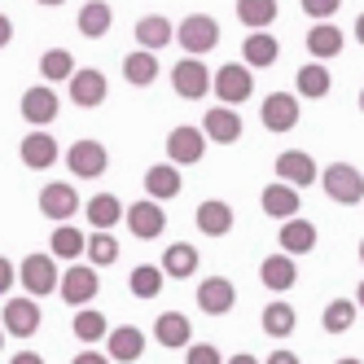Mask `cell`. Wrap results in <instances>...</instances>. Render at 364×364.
Instances as JSON below:
<instances>
[{"mask_svg": "<svg viewBox=\"0 0 364 364\" xmlns=\"http://www.w3.org/2000/svg\"><path fill=\"white\" fill-rule=\"evenodd\" d=\"M224 364H259V360H255V355H246V351H242V355H232V360H224Z\"/></svg>", "mask_w": 364, "mask_h": 364, "instance_id": "49", "label": "cell"}, {"mask_svg": "<svg viewBox=\"0 0 364 364\" xmlns=\"http://www.w3.org/2000/svg\"><path fill=\"white\" fill-rule=\"evenodd\" d=\"M66 167H70V176H80V180H97L101 171L110 167V154H106L101 141H75L66 149Z\"/></svg>", "mask_w": 364, "mask_h": 364, "instance_id": "7", "label": "cell"}, {"mask_svg": "<svg viewBox=\"0 0 364 364\" xmlns=\"http://www.w3.org/2000/svg\"><path fill=\"white\" fill-rule=\"evenodd\" d=\"M40 5H62V0H40Z\"/></svg>", "mask_w": 364, "mask_h": 364, "instance_id": "53", "label": "cell"}, {"mask_svg": "<svg viewBox=\"0 0 364 364\" xmlns=\"http://www.w3.org/2000/svg\"><path fill=\"white\" fill-rule=\"evenodd\" d=\"M303 5V14H311L316 22H329L333 14H338V5H343V0H299Z\"/></svg>", "mask_w": 364, "mask_h": 364, "instance_id": "43", "label": "cell"}, {"mask_svg": "<svg viewBox=\"0 0 364 364\" xmlns=\"http://www.w3.org/2000/svg\"><path fill=\"white\" fill-rule=\"evenodd\" d=\"M355 40H360V44H364V14H360V18H355Z\"/></svg>", "mask_w": 364, "mask_h": 364, "instance_id": "50", "label": "cell"}, {"mask_svg": "<svg viewBox=\"0 0 364 364\" xmlns=\"http://www.w3.org/2000/svg\"><path fill=\"white\" fill-rule=\"evenodd\" d=\"M360 110H364V88H360Z\"/></svg>", "mask_w": 364, "mask_h": 364, "instance_id": "54", "label": "cell"}, {"mask_svg": "<svg viewBox=\"0 0 364 364\" xmlns=\"http://www.w3.org/2000/svg\"><path fill=\"white\" fill-rule=\"evenodd\" d=\"M18 277H22V290H27V294H53L58 281H62L58 259H48V255H27Z\"/></svg>", "mask_w": 364, "mask_h": 364, "instance_id": "8", "label": "cell"}, {"mask_svg": "<svg viewBox=\"0 0 364 364\" xmlns=\"http://www.w3.org/2000/svg\"><path fill=\"white\" fill-rule=\"evenodd\" d=\"M171 40H176V27H171L163 14H145V18L136 22V44H141V48H149V53L167 48Z\"/></svg>", "mask_w": 364, "mask_h": 364, "instance_id": "23", "label": "cell"}, {"mask_svg": "<svg viewBox=\"0 0 364 364\" xmlns=\"http://www.w3.org/2000/svg\"><path fill=\"white\" fill-rule=\"evenodd\" d=\"M333 364H360V360L355 355H343V360H333Z\"/></svg>", "mask_w": 364, "mask_h": 364, "instance_id": "52", "label": "cell"}, {"mask_svg": "<svg viewBox=\"0 0 364 364\" xmlns=\"http://www.w3.org/2000/svg\"><path fill=\"white\" fill-rule=\"evenodd\" d=\"M206 154V136H202V127H189V123H180L167 132V163L171 167H189L198 163Z\"/></svg>", "mask_w": 364, "mask_h": 364, "instance_id": "6", "label": "cell"}, {"mask_svg": "<svg viewBox=\"0 0 364 364\" xmlns=\"http://www.w3.org/2000/svg\"><path fill=\"white\" fill-rule=\"evenodd\" d=\"M40 329V303L36 299H9L5 303V333H14V338H31Z\"/></svg>", "mask_w": 364, "mask_h": 364, "instance_id": "16", "label": "cell"}, {"mask_svg": "<svg viewBox=\"0 0 364 364\" xmlns=\"http://www.w3.org/2000/svg\"><path fill=\"white\" fill-rule=\"evenodd\" d=\"M123 220H127V228H132L141 242H154V237H159V232L167 228V215H163V206L154 202V198L132 202V206L123 211Z\"/></svg>", "mask_w": 364, "mask_h": 364, "instance_id": "9", "label": "cell"}, {"mask_svg": "<svg viewBox=\"0 0 364 364\" xmlns=\"http://www.w3.org/2000/svg\"><path fill=\"white\" fill-rule=\"evenodd\" d=\"M18 149H22V163H27L31 171H44V167H53V163H58V141L48 136V132H40V127H36L31 136H22Z\"/></svg>", "mask_w": 364, "mask_h": 364, "instance_id": "20", "label": "cell"}, {"mask_svg": "<svg viewBox=\"0 0 364 364\" xmlns=\"http://www.w3.org/2000/svg\"><path fill=\"white\" fill-rule=\"evenodd\" d=\"M343 40H347V36L338 31L333 22H316V27L307 31V53L316 58V62H329V58L343 53Z\"/></svg>", "mask_w": 364, "mask_h": 364, "instance_id": "24", "label": "cell"}, {"mask_svg": "<svg viewBox=\"0 0 364 364\" xmlns=\"http://www.w3.org/2000/svg\"><path fill=\"white\" fill-rule=\"evenodd\" d=\"M268 364H299V355H294V351H272Z\"/></svg>", "mask_w": 364, "mask_h": 364, "instance_id": "47", "label": "cell"}, {"mask_svg": "<svg viewBox=\"0 0 364 364\" xmlns=\"http://www.w3.org/2000/svg\"><path fill=\"white\" fill-rule=\"evenodd\" d=\"M237 18L250 31H268L277 22V0H237Z\"/></svg>", "mask_w": 364, "mask_h": 364, "instance_id": "34", "label": "cell"}, {"mask_svg": "<svg viewBox=\"0 0 364 364\" xmlns=\"http://www.w3.org/2000/svg\"><path fill=\"white\" fill-rule=\"evenodd\" d=\"M355 307H364V281L355 285Z\"/></svg>", "mask_w": 364, "mask_h": 364, "instance_id": "51", "label": "cell"}, {"mask_svg": "<svg viewBox=\"0 0 364 364\" xmlns=\"http://www.w3.org/2000/svg\"><path fill=\"white\" fill-rule=\"evenodd\" d=\"M106 338H110V360H119V364H132V360H141V351H145V333H141L136 325H119V329H110Z\"/></svg>", "mask_w": 364, "mask_h": 364, "instance_id": "26", "label": "cell"}, {"mask_svg": "<svg viewBox=\"0 0 364 364\" xmlns=\"http://www.w3.org/2000/svg\"><path fill=\"white\" fill-rule=\"evenodd\" d=\"M84 255L92 259V268L114 264V259H119V242H114V232H92L88 246H84Z\"/></svg>", "mask_w": 364, "mask_h": 364, "instance_id": "40", "label": "cell"}, {"mask_svg": "<svg viewBox=\"0 0 364 364\" xmlns=\"http://www.w3.org/2000/svg\"><path fill=\"white\" fill-rule=\"evenodd\" d=\"M154 338H159V347H189L193 325H189L185 311H163V316L154 321Z\"/></svg>", "mask_w": 364, "mask_h": 364, "instance_id": "19", "label": "cell"}, {"mask_svg": "<svg viewBox=\"0 0 364 364\" xmlns=\"http://www.w3.org/2000/svg\"><path fill=\"white\" fill-rule=\"evenodd\" d=\"M123 80L132 88H149L159 80V53H149V48H136V53L123 58Z\"/></svg>", "mask_w": 364, "mask_h": 364, "instance_id": "25", "label": "cell"}, {"mask_svg": "<svg viewBox=\"0 0 364 364\" xmlns=\"http://www.w3.org/2000/svg\"><path fill=\"white\" fill-rule=\"evenodd\" d=\"M9 364H44V360H40V355H36V351H18V355H14V360H9Z\"/></svg>", "mask_w": 364, "mask_h": 364, "instance_id": "48", "label": "cell"}, {"mask_svg": "<svg viewBox=\"0 0 364 364\" xmlns=\"http://www.w3.org/2000/svg\"><path fill=\"white\" fill-rule=\"evenodd\" d=\"M202 136H206V141H215V145L242 141V119H237V110H232V106L206 110V114H202Z\"/></svg>", "mask_w": 364, "mask_h": 364, "instance_id": "14", "label": "cell"}, {"mask_svg": "<svg viewBox=\"0 0 364 364\" xmlns=\"http://www.w3.org/2000/svg\"><path fill=\"white\" fill-rule=\"evenodd\" d=\"M70 101H75V106H80V110H97L101 106V101H106V75H101V70H75L70 75Z\"/></svg>", "mask_w": 364, "mask_h": 364, "instance_id": "15", "label": "cell"}, {"mask_svg": "<svg viewBox=\"0 0 364 364\" xmlns=\"http://www.w3.org/2000/svg\"><path fill=\"white\" fill-rule=\"evenodd\" d=\"M259 281H264L272 294H285L299 281V264H294L290 255H268L264 264H259Z\"/></svg>", "mask_w": 364, "mask_h": 364, "instance_id": "18", "label": "cell"}, {"mask_svg": "<svg viewBox=\"0 0 364 364\" xmlns=\"http://www.w3.org/2000/svg\"><path fill=\"white\" fill-rule=\"evenodd\" d=\"M321 171H316V159H311L307 149H290V154H281L277 159V180L281 185H290V189H303V185H311Z\"/></svg>", "mask_w": 364, "mask_h": 364, "instance_id": "11", "label": "cell"}, {"mask_svg": "<svg viewBox=\"0 0 364 364\" xmlns=\"http://www.w3.org/2000/svg\"><path fill=\"white\" fill-rule=\"evenodd\" d=\"M114 27V9L106 5V0H88V5L80 9V36L84 40H101Z\"/></svg>", "mask_w": 364, "mask_h": 364, "instance_id": "30", "label": "cell"}, {"mask_svg": "<svg viewBox=\"0 0 364 364\" xmlns=\"http://www.w3.org/2000/svg\"><path fill=\"white\" fill-rule=\"evenodd\" d=\"M18 110H22V119H27V123L44 127V123H53V119H58V92L48 88V84H36V88L22 92Z\"/></svg>", "mask_w": 364, "mask_h": 364, "instance_id": "13", "label": "cell"}, {"mask_svg": "<svg viewBox=\"0 0 364 364\" xmlns=\"http://www.w3.org/2000/svg\"><path fill=\"white\" fill-rule=\"evenodd\" d=\"M259 119H264L268 132H290V127H299V97H290V92H268L264 106H259Z\"/></svg>", "mask_w": 364, "mask_h": 364, "instance_id": "10", "label": "cell"}, {"mask_svg": "<svg viewBox=\"0 0 364 364\" xmlns=\"http://www.w3.org/2000/svg\"><path fill=\"white\" fill-rule=\"evenodd\" d=\"M84 211H88V224H92L97 232H110V228L123 220V211H127V206H123L114 193H97V198L84 206Z\"/></svg>", "mask_w": 364, "mask_h": 364, "instance_id": "31", "label": "cell"}, {"mask_svg": "<svg viewBox=\"0 0 364 364\" xmlns=\"http://www.w3.org/2000/svg\"><path fill=\"white\" fill-rule=\"evenodd\" d=\"M0 347H5V329H0Z\"/></svg>", "mask_w": 364, "mask_h": 364, "instance_id": "56", "label": "cell"}, {"mask_svg": "<svg viewBox=\"0 0 364 364\" xmlns=\"http://www.w3.org/2000/svg\"><path fill=\"white\" fill-rule=\"evenodd\" d=\"M259 206H264V215H272V220H294L299 215V189H290V185H268L264 189V198H259Z\"/></svg>", "mask_w": 364, "mask_h": 364, "instance_id": "21", "label": "cell"}, {"mask_svg": "<svg viewBox=\"0 0 364 364\" xmlns=\"http://www.w3.org/2000/svg\"><path fill=\"white\" fill-rule=\"evenodd\" d=\"M277 53H281V44H277L268 31H250V36L242 40V62H246L250 70L272 66V62H277Z\"/></svg>", "mask_w": 364, "mask_h": 364, "instance_id": "28", "label": "cell"}, {"mask_svg": "<svg viewBox=\"0 0 364 364\" xmlns=\"http://www.w3.org/2000/svg\"><path fill=\"white\" fill-rule=\"evenodd\" d=\"M193 220H198V228L206 232V237H224V232H232V206L220 202V198H206Z\"/></svg>", "mask_w": 364, "mask_h": 364, "instance_id": "22", "label": "cell"}, {"mask_svg": "<svg viewBox=\"0 0 364 364\" xmlns=\"http://www.w3.org/2000/svg\"><path fill=\"white\" fill-rule=\"evenodd\" d=\"M360 264H364V242H360Z\"/></svg>", "mask_w": 364, "mask_h": 364, "instance_id": "55", "label": "cell"}, {"mask_svg": "<svg viewBox=\"0 0 364 364\" xmlns=\"http://www.w3.org/2000/svg\"><path fill=\"white\" fill-rule=\"evenodd\" d=\"M171 88L176 97H185V101H198L211 92V70H206L202 58H185V62H176L171 66Z\"/></svg>", "mask_w": 364, "mask_h": 364, "instance_id": "4", "label": "cell"}, {"mask_svg": "<svg viewBox=\"0 0 364 364\" xmlns=\"http://www.w3.org/2000/svg\"><path fill=\"white\" fill-rule=\"evenodd\" d=\"M355 325V303L351 299H333L329 307H325V329L329 333H347Z\"/></svg>", "mask_w": 364, "mask_h": 364, "instance_id": "41", "label": "cell"}, {"mask_svg": "<svg viewBox=\"0 0 364 364\" xmlns=\"http://www.w3.org/2000/svg\"><path fill=\"white\" fill-rule=\"evenodd\" d=\"M211 88H215V97L224 106H242V101H250V92H255V70L246 62H228V66L215 70Z\"/></svg>", "mask_w": 364, "mask_h": 364, "instance_id": "3", "label": "cell"}, {"mask_svg": "<svg viewBox=\"0 0 364 364\" xmlns=\"http://www.w3.org/2000/svg\"><path fill=\"white\" fill-rule=\"evenodd\" d=\"M9 285H14V268H9V259L0 255V294H9Z\"/></svg>", "mask_w": 364, "mask_h": 364, "instance_id": "44", "label": "cell"}, {"mask_svg": "<svg viewBox=\"0 0 364 364\" xmlns=\"http://www.w3.org/2000/svg\"><path fill=\"white\" fill-rule=\"evenodd\" d=\"M88 246V237L75 224H58L53 228V242H48V250H53V259H80Z\"/></svg>", "mask_w": 364, "mask_h": 364, "instance_id": "35", "label": "cell"}, {"mask_svg": "<svg viewBox=\"0 0 364 364\" xmlns=\"http://www.w3.org/2000/svg\"><path fill=\"white\" fill-rule=\"evenodd\" d=\"M70 364H110V355H101V351H84V355H75Z\"/></svg>", "mask_w": 364, "mask_h": 364, "instance_id": "45", "label": "cell"}, {"mask_svg": "<svg viewBox=\"0 0 364 364\" xmlns=\"http://www.w3.org/2000/svg\"><path fill=\"white\" fill-rule=\"evenodd\" d=\"M311 246H316V224L311 220H285L281 224V255H307Z\"/></svg>", "mask_w": 364, "mask_h": 364, "instance_id": "27", "label": "cell"}, {"mask_svg": "<svg viewBox=\"0 0 364 364\" xmlns=\"http://www.w3.org/2000/svg\"><path fill=\"white\" fill-rule=\"evenodd\" d=\"M58 290H62V299H66L70 307L92 303V299H97V290H101L97 268H92V264H70V268L62 272V281H58Z\"/></svg>", "mask_w": 364, "mask_h": 364, "instance_id": "5", "label": "cell"}, {"mask_svg": "<svg viewBox=\"0 0 364 364\" xmlns=\"http://www.w3.org/2000/svg\"><path fill=\"white\" fill-rule=\"evenodd\" d=\"M259 325H264V333L268 338H285V333H294V325H299V316H294V307L290 303H268L264 307V316H259Z\"/></svg>", "mask_w": 364, "mask_h": 364, "instance_id": "33", "label": "cell"}, {"mask_svg": "<svg viewBox=\"0 0 364 364\" xmlns=\"http://www.w3.org/2000/svg\"><path fill=\"white\" fill-rule=\"evenodd\" d=\"M9 40H14V22H9L5 14H0V48H5Z\"/></svg>", "mask_w": 364, "mask_h": 364, "instance_id": "46", "label": "cell"}, {"mask_svg": "<svg viewBox=\"0 0 364 364\" xmlns=\"http://www.w3.org/2000/svg\"><path fill=\"white\" fill-rule=\"evenodd\" d=\"M193 272H198V250H193L189 242L167 246V255H163V277L185 281V277H193Z\"/></svg>", "mask_w": 364, "mask_h": 364, "instance_id": "32", "label": "cell"}, {"mask_svg": "<svg viewBox=\"0 0 364 364\" xmlns=\"http://www.w3.org/2000/svg\"><path fill=\"white\" fill-rule=\"evenodd\" d=\"M40 75L48 84H66L70 75H75V58L66 53V48H48V53L40 58Z\"/></svg>", "mask_w": 364, "mask_h": 364, "instance_id": "37", "label": "cell"}, {"mask_svg": "<svg viewBox=\"0 0 364 364\" xmlns=\"http://www.w3.org/2000/svg\"><path fill=\"white\" fill-rule=\"evenodd\" d=\"M321 185H325V193H329L338 206L364 202V176H360V167H351V163H329L325 176H321Z\"/></svg>", "mask_w": 364, "mask_h": 364, "instance_id": "1", "label": "cell"}, {"mask_svg": "<svg viewBox=\"0 0 364 364\" xmlns=\"http://www.w3.org/2000/svg\"><path fill=\"white\" fill-rule=\"evenodd\" d=\"M294 84H299V97H311V101H321L325 92H329V70L321 66V62H307L299 75H294Z\"/></svg>", "mask_w": 364, "mask_h": 364, "instance_id": "36", "label": "cell"}, {"mask_svg": "<svg viewBox=\"0 0 364 364\" xmlns=\"http://www.w3.org/2000/svg\"><path fill=\"white\" fill-rule=\"evenodd\" d=\"M127 285H132V294H136V299H159V294H163V268L141 264V268H132Z\"/></svg>", "mask_w": 364, "mask_h": 364, "instance_id": "38", "label": "cell"}, {"mask_svg": "<svg viewBox=\"0 0 364 364\" xmlns=\"http://www.w3.org/2000/svg\"><path fill=\"white\" fill-rule=\"evenodd\" d=\"M185 364H224V355H220V347H215V343H189Z\"/></svg>", "mask_w": 364, "mask_h": 364, "instance_id": "42", "label": "cell"}, {"mask_svg": "<svg viewBox=\"0 0 364 364\" xmlns=\"http://www.w3.org/2000/svg\"><path fill=\"white\" fill-rule=\"evenodd\" d=\"M40 211L48 220L66 224V220H75V211H80V193H75L70 185H44L40 189Z\"/></svg>", "mask_w": 364, "mask_h": 364, "instance_id": "17", "label": "cell"}, {"mask_svg": "<svg viewBox=\"0 0 364 364\" xmlns=\"http://www.w3.org/2000/svg\"><path fill=\"white\" fill-rule=\"evenodd\" d=\"M180 189V167H171V163H159V167H149L145 171V193L154 198V202H167V198H176Z\"/></svg>", "mask_w": 364, "mask_h": 364, "instance_id": "29", "label": "cell"}, {"mask_svg": "<svg viewBox=\"0 0 364 364\" xmlns=\"http://www.w3.org/2000/svg\"><path fill=\"white\" fill-rule=\"evenodd\" d=\"M232 303H237V290H232L228 277H206L198 285V307L206 311V316H228Z\"/></svg>", "mask_w": 364, "mask_h": 364, "instance_id": "12", "label": "cell"}, {"mask_svg": "<svg viewBox=\"0 0 364 364\" xmlns=\"http://www.w3.org/2000/svg\"><path fill=\"white\" fill-rule=\"evenodd\" d=\"M75 338H80V343H101V338L110 333V325H106V316H101V311H92V307H84L80 316H75Z\"/></svg>", "mask_w": 364, "mask_h": 364, "instance_id": "39", "label": "cell"}, {"mask_svg": "<svg viewBox=\"0 0 364 364\" xmlns=\"http://www.w3.org/2000/svg\"><path fill=\"white\" fill-rule=\"evenodd\" d=\"M176 40H180V48H189V58H202L220 44V22L211 14H189L176 27Z\"/></svg>", "mask_w": 364, "mask_h": 364, "instance_id": "2", "label": "cell"}]
</instances>
